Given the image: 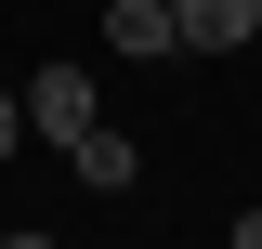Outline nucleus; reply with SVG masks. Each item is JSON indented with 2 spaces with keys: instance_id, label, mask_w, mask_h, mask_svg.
Masks as SVG:
<instances>
[{
  "instance_id": "obj_4",
  "label": "nucleus",
  "mask_w": 262,
  "mask_h": 249,
  "mask_svg": "<svg viewBox=\"0 0 262 249\" xmlns=\"http://www.w3.org/2000/svg\"><path fill=\"white\" fill-rule=\"evenodd\" d=\"M105 53H131V66L184 53V39H170V0H105Z\"/></svg>"
},
{
  "instance_id": "obj_2",
  "label": "nucleus",
  "mask_w": 262,
  "mask_h": 249,
  "mask_svg": "<svg viewBox=\"0 0 262 249\" xmlns=\"http://www.w3.org/2000/svg\"><path fill=\"white\" fill-rule=\"evenodd\" d=\"M170 39H184V53H249L262 0H170Z\"/></svg>"
},
{
  "instance_id": "obj_3",
  "label": "nucleus",
  "mask_w": 262,
  "mask_h": 249,
  "mask_svg": "<svg viewBox=\"0 0 262 249\" xmlns=\"http://www.w3.org/2000/svg\"><path fill=\"white\" fill-rule=\"evenodd\" d=\"M66 171H79V184H92V197H131V184H144V144H131L118 118H92V131H79V144H66Z\"/></svg>"
},
{
  "instance_id": "obj_5",
  "label": "nucleus",
  "mask_w": 262,
  "mask_h": 249,
  "mask_svg": "<svg viewBox=\"0 0 262 249\" xmlns=\"http://www.w3.org/2000/svg\"><path fill=\"white\" fill-rule=\"evenodd\" d=\"M13 144H27V92H0V157H13Z\"/></svg>"
},
{
  "instance_id": "obj_1",
  "label": "nucleus",
  "mask_w": 262,
  "mask_h": 249,
  "mask_svg": "<svg viewBox=\"0 0 262 249\" xmlns=\"http://www.w3.org/2000/svg\"><path fill=\"white\" fill-rule=\"evenodd\" d=\"M92 118H105V92L79 79V66H39V79H27V131H39V144H79Z\"/></svg>"
}]
</instances>
